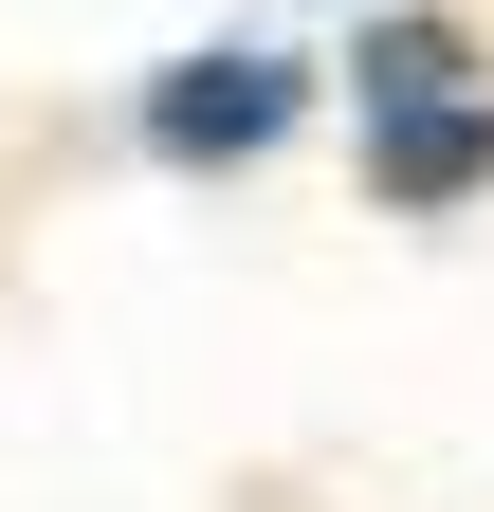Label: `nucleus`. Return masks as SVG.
Here are the masks:
<instances>
[{
	"mask_svg": "<svg viewBox=\"0 0 494 512\" xmlns=\"http://www.w3.org/2000/svg\"><path fill=\"white\" fill-rule=\"evenodd\" d=\"M312 55H330V147L366 183V220H476L494 202V37L458 0H366Z\"/></svg>",
	"mask_w": 494,
	"mask_h": 512,
	"instance_id": "obj_1",
	"label": "nucleus"
},
{
	"mask_svg": "<svg viewBox=\"0 0 494 512\" xmlns=\"http://www.w3.org/2000/svg\"><path fill=\"white\" fill-rule=\"evenodd\" d=\"M312 19H366V0H312Z\"/></svg>",
	"mask_w": 494,
	"mask_h": 512,
	"instance_id": "obj_3",
	"label": "nucleus"
},
{
	"mask_svg": "<svg viewBox=\"0 0 494 512\" xmlns=\"http://www.w3.org/2000/svg\"><path fill=\"white\" fill-rule=\"evenodd\" d=\"M312 128H330V55L275 37V19H220V37H183V55L129 74V165L147 183H257Z\"/></svg>",
	"mask_w": 494,
	"mask_h": 512,
	"instance_id": "obj_2",
	"label": "nucleus"
}]
</instances>
